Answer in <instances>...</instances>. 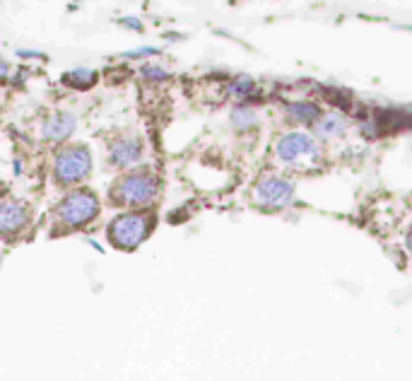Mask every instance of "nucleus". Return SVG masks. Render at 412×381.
Masks as SVG:
<instances>
[{
    "mask_svg": "<svg viewBox=\"0 0 412 381\" xmlns=\"http://www.w3.org/2000/svg\"><path fill=\"white\" fill-rule=\"evenodd\" d=\"M27 220H29L27 207L17 203V200H5L3 207H0V229H3V234L10 237L15 232H20L27 224Z\"/></svg>",
    "mask_w": 412,
    "mask_h": 381,
    "instance_id": "obj_8",
    "label": "nucleus"
},
{
    "mask_svg": "<svg viewBox=\"0 0 412 381\" xmlns=\"http://www.w3.org/2000/svg\"><path fill=\"white\" fill-rule=\"evenodd\" d=\"M287 114L294 118V121H299V123H314L319 121L321 116V109L316 104H309V102H292L287 104Z\"/></svg>",
    "mask_w": 412,
    "mask_h": 381,
    "instance_id": "obj_11",
    "label": "nucleus"
},
{
    "mask_svg": "<svg viewBox=\"0 0 412 381\" xmlns=\"http://www.w3.org/2000/svg\"><path fill=\"white\" fill-rule=\"evenodd\" d=\"M142 73H145V77H150V80H166L169 77V73L164 68H159V65H147V68H142Z\"/></svg>",
    "mask_w": 412,
    "mask_h": 381,
    "instance_id": "obj_15",
    "label": "nucleus"
},
{
    "mask_svg": "<svg viewBox=\"0 0 412 381\" xmlns=\"http://www.w3.org/2000/svg\"><path fill=\"white\" fill-rule=\"evenodd\" d=\"M157 188H159L157 178L147 169H142V171H133V174H125L121 181L113 183L111 198L118 205L145 207L157 198Z\"/></svg>",
    "mask_w": 412,
    "mask_h": 381,
    "instance_id": "obj_2",
    "label": "nucleus"
},
{
    "mask_svg": "<svg viewBox=\"0 0 412 381\" xmlns=\"http://www.w3.org/2000/svg\"><path fill=\"white\" fill-rule=\"evenodd\" d=\"M99 212V198L87 188L73 190L70 195H65L63 203L58 205V222L68 229L85 227L87 222H92Z\"/></svg>",
    "mask_w": 412,
    "mask_h": 381,
    "instance_id": "obj_4",
    "label": "nucleus"
},
{
    "mask_svg": "<svg viewBox=\"0 0 412 381\" xmlns=\"http://www.w3.org/2000/svg\"><path fill=\"white\" fill-rule=\"evenodd\" d=\"M56 178L61 183H77L89 176L92 169V157H89L87 147H65L56 157Z\"/></svg>",
    "mask_w": 412,
    "mask_h": 381,
    "instance_id": "obj_5",
    "label": "nucleus"
},
{
    "mask_svg": "<svg viewBox=\"0 0 412 381\" xmlns=\"http://www.w3.org/2000/svg\"><path fill=\"white\" fill-rule=\"evenodd\" d=\"M292 198H294V183L282 176H265L253 188V200L268 210H280V207L290 205Z\"/></svg>",
    "mask_w": 412,
    "mask_h": 381,
    "instance_id": "obj_6",
    "label": "nucleus"
},
{
    "mask_svg": "<svg viewBox=\"0 0 412 381\" xmlns=\"http://www.w3.org/2000/svg\"><path fill=\"white\" fill-rule=\"evenodd\" d=\"M251 92H253V82H251L248 77H239V80H234L229 85V94L234 99H246L251 97Z\"/></svg>",
    "mask_w": 412,
    "mask_h": 381,
    "instance_id": "obj_13",
    "label": "nucleus"
},
{
    "mask_svg": "<svg viewBox=\"0 0 412 381\" xmlns=\"http://www.w3.org/2000/svg\"><path fill=\"white\" fill-rule=\"evenodd\" d=\"M408 249H410V254H412V229H410V234H408Z\"/></svg>",
    "mask_w": 412,
    "mask_h": 381,
    "instance_id": "obj_17",
    "label": "nucleus"
},
{
    "mask_svg": "<svg viewBox=\"0 0 412 381\" xmlns=\"http://www.w3.org/2000/svg\"><path fill=\"white\" fill-rule=\"evenodd\" d=\"M231 121H234L236 128H248L256 123V116H253V111H248V109H239V111H234Z\"/></svg>",
    "mask_w": 412,
    "mask_h": 381,
    "instance_id": "obj_14",
    "label": "nucleus"
},
{
    "mask_svg": "<svg viewBox=\"0 0 412 381\" xmlns=\"http://www.w3.org/2000/svg\"><path fill=\"white\" fill-rule=\"evenodd\" d=\"M140 157H142V147H140V140H135V138H118L111 145V152H109L111 164L118 166V169L137 164Z\"/></svg>",
    "mask_w": 412,
    "mask_h": 381,
    "instance_id": "obj_7",
    "label": "nucleus"
},
{
    "mask_svg": "<svg viewBox=\"0 0 412 381\" xmlns=\"http://www.w3.org/2000/svg\"><path fill=\"white\" fill-rule=\"evenodd\" d=\"M77 3H82V0H77Z\"/></svg>",
    "mask_w": 412,
    "mask_h": 381,
    "instance_id": "obj_18",
    "label": "nucleus"
},
{
    "mask_svg": "<svg viewBox=\"0 0 412 381\" xmlns=\"http://www.w3.org/2000/svg\"><path fill=\"white\" fill-rule=\"evenodd\" d=\"M75 126H77V118L73 114H53L46 118V123H44V138L61 142L65 138H70Z\"/></svg>",
    "mask_w": 412,
    "mask_h": 381,
    "instance_id": "obj_9",
    "label": "nucleus"
},
{
    "mask_svg": "<svg viewBox=\"0 0 412 381\" xmlns=\"http://www.w3.org/2000/svg\"><path fill=\"white\" fill-rule=\"evenodd\" d=\"M94 80H97V73H94V70H85V68L70 70V73H65V77H63L65 85H70V87H75V89H87V87H92V85H94Z\"/></svg>",
    "mask_w": 412,
    "mask_h": 381,
    "instance_id": "obj_12",
    "label": "nucleus"
},
{
    "mask_svg": "<svg viewBox=\"0 0 412 381\" xmlns=\"http://www.w3.org/2000/svg\"><path fill=\"white\" fill-rule=\"evenodd\" d=\"M314 128H316V133H319L321 138L333 140V138H340V135L348 130V121H345L340 114H324L319 121L314 123Z\"/></svg>",
    "mask_w": 412,
    "mask_h": 381,
    "instance_id": "obj_10",
    "label": "nucleus"
},
{
    "mask_svg": "<svg viewBox=\"0 0 412 381\" xmlns=\"http://www.w3.org/2000/svg\"><path fill=\"white\" fill-rule=\"evenodd\" d=\"M109 241L121 251H133L152 232V217L145 212H123L109 224Z\"/></svg>",
    "mask_w": 412,
    "mask_h": 381,
    "instance_id": "obj_3",
    "label": "nucleus"
},
{
    "mask_svg": "<svg viewBox=\"0 0 412 381\" xmlns=\"http://www.w3.org/2000/svg\"><path fill=\"white\" fill-rule=\"evenodd\" d=\"M277 159L290 169H319L321 166V145L309 133H285L275 145Z\"/></svg>",
    "mask_w": 412,
    "mask_h": 381,
    "instance_id": "obj_1",
    "label": "nucleus"
},
{
    "mask_svg": "<svg viewBox=\"0 0 412 381\" xmlns=\"http://www.w3.org/2000/svg\"><path fill=\"white\" fill-rule=\"evenodd\" d=\"M121 25H125V27H130V29H137V32H140V29H142V25H140V20H121Z\"/></svg>",
    "mask_w": 412,
    "mask_h": 381,
    "instance_id": "obj_16",
    "label": "nucleus"
}]
</instances>
